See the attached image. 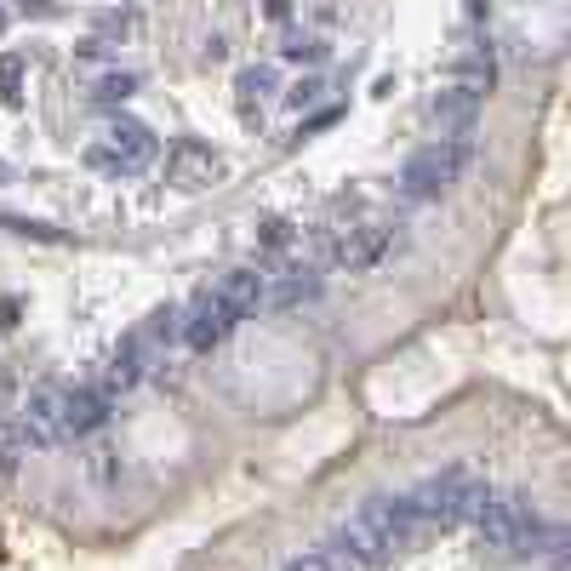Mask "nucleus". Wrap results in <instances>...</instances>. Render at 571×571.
<instances>
[{
  "mask_svg": "<svg viewBox=\"0 0 571 571\" xmlns=\"http://www.w3.org/2000/svg\"><path fill=\"white\" fill-rule=\"evenodd\" d=\"M12 235H23V240H58V229H46V223H29V217H0Z\"/></svg>",
  "mask_w": 571,
  "mask_h": 571,
  "instance_id": "obj_23",
  "label": "nucleus"
},
{
  "mask_svg": "<svg viewBox=\"0 0 571 571\" xmlns=\"http://www.w3.org/2000/svg\"><path fill=\"white\" fill-rule=\"evenodd\" d=\"M86 166H92V172H109V178H120V172H126V166H120V155L109 149V143H98V149H86Z\"/></svg>",
  "mask_w": 571,
  "mask_h": 571,
  "instance_id": "obj_22",
  "label": "nucleus"
},
{
  "mask_svg": "<svg viewBox=\"0 0 571 571\" xmlns=\"http://www.w3.org/2000/svg\"><path fill=\"white\" fill-rule=\"evenodd\" d=\"M12 429L23 434V446H58V440H69V429H63V389L58 383H40V389H29V400H23V412Z\"/></svg>",
  "mask_w": 571,
  "mask_h": 571,
  "instance_id": "obj_3",
  "label": "nucleus"
},
{
  "mask_svg": "<svg viewBox=\"0 0 571 571\" xmlns=\"http://www.w3.org/2000/svg\"><path fill=\"white\" fill-rule=\"evenodd\" d=\"M86 474H92V480H98V486H115L120 480V452L115 446H92V452H86Z\"/></svg>",
  "mask_w": 571,
  "mask_h": 571,
  "instance_id": "obj_15",
  "label": "nucleus"
},
{
  "mask_svg": "<svg viewBox=\"0 0 571 571\" xmlns=\"http://www.w3.org/2000/svg\"><path fill=\"white\" fill-rule=\"evenodd\" d=\"M286 571H326V560H320V554H309V560H292Z\"/></svg>",
  "mask_w": 571,
  "mask_h": 571,
  "instance_id": "obj_28",
  "label": "nucleus"
},
{
  "mask_svg": "<svg viewBox=\"0 0 571 571\" xmlns=\"http://www.w3.org/2000/svg\"><path fill=\"white\" fill-rule=\"evenodd\" d=\"M269 86H275V69H263V63H252V69H240V75H235V92H240V115H246V120H263V115H257V109H252V103L263 98Z\"/></svg>",
  "mask_w": 571,
  "mask_h": 571,
  "instance_id": "obj_12",
  "label": "nucleus"
},
{
  "mask_svg": "<svg viewBox=\"0 0 571 571\" xmlns=\"http://www.w3.org/2000/svg\"><path fill=\"white\" fill-rule=\"evenodd\" d=\"M389 246H394V235L383 223H360V229H343V235L332 240V263L349 269V275H366V269H377V263L389 257Z\"/></svg>",
  "mask_w": 571,
  "mask_h": 571,
  "instance_id": "obj_6",
  "label": "nucleus"
},
{
  "mask_svg": "<svg viewBox=\"0 0 571 571\" xmlns=\"http://www.w3.org/2000/svg\"><path fill=\"white\" fill-rule=\"evenodd\" d=\"M223 178V155H217L212 143H195V138H178L166 149V183L183 189V195H195V189H212Z\"/></svg>",
  "mask_w": 571,
  "mask_h": 571,
  "instance_id": "obj_5",
  "label": "nucleus"
},
{
  "mask_svg": "<svg viewBox=\"0 0 571 571\" xmlns=\"http://www.w3.org/2000/svg\"><path fill=\"white\" fill-rule=\"evenodd\" d=\"M492 80H497V69H492V58H469V63H457V92L463 98H486L492 92Z\"/></svg>",
  "mask_w": 571,
  "mask_h": 571,
  "instance_id": "obj_13",
  "label": "nucleus"
},
{
  "mask_svg": "<svg viewBox=\"0 0 571 571\" xmlns=\"http://www.w3.org/2000/svg\"><path fill=\"white\" fill-rule=\"evenodd\" d=\"M0 29H6V12H0Z\"/></svg>",
  "mask_w": 571,
  "mask_h": 571,
  "instance_id": "obj_29",
  "label": "nucleus"
},
{
  "mask_svg": "<svg viewBox=\"0 0 571 571\" xmlns=\"http://www.w3.org/2000/svg\"><path fill=\"white\" fill-rule=\"evenodd\" d=\"M109 149L120 155V166H126V172H138V166H149V160H155V132H149L143 120L115 115V126H109Z\"/></svg>",
  "mask_w": 571,
  "mask_h": 571,
  "instance_id": "obj_9",
  "label": "nucleus"
},
{
  "mask_svg": "<svg viewBox=\"0 0 571 571\" xmlns=\"http://www.w3.org/2000/svg\"><path fill=\"white\" fill-rule=\"evenodd\" d=\"M320 292V280L309 275V269H292V275L280 280L275 292H269V303H280V309H292V303H303V297H315Z\"/></svg>",
  "mask_w": 571,
  "mask_h": 571,
  "instance_id": "obj_14",
  "label": "nucleus"
},
{
  "mask_svg": "<svg viewBox=\"0 0 571 571\" xmlns=\"http://www.w3.org/2000/svg\"><path fill=\"white\" fill-rule=\"evenodd\" d=\"M355 520L372 532V543L383 554L412 549V537H417V520H412V509H406V497H366Z\"/></svg>",
  "mask_w": 571,
  "mask_h": 571,
  "instance_id": "obj_4",
  "label": "nucleus"
},
{
  "mask_svg": "<svg viewBox=\"0 0 571 571\" xmlns=\"http://www.w3.org/2000/svg\"><path fill=\"white\" fill-rule=\"evenodd\" d=\"M434 120H452V126H469V115H474V98H463V92H440V98H434V109H429Z\"/></svg>",
  "mask_w": 571,
  "mask_h": 571,
  "instance_id": "obj_16",
  "label": "nucleus"
},
{
  "mask_svg": "<svg viewBox=\"0 0 571 571\" xmlns=\"http://www.w3.org/2000/svg\"><path fill=\"white\" fill-rule=\"evenodd\" d=\"M229 332H235V315L217 303V292H200L195 303H189V315H183V332L178 337L195 349V355H212Z\"/></svg>",
  "mask_w": 571,
  "mask_h": 571,
  "instance_id": "obj_7",
  "label": "nucleus"
},
{
  "mask_svg": "<svg viewBox=\"0 0 571 571\" xmlns=\"http://www.w3.org/2000/svg\"><path fill=\"white\" fill-rule=\"evenodd\" d=\"M263 297H269V280L257 275V269H229L223 286H217V303H223L235 320L257 315V303H263Z\"/></svg>",
  "mask_w": 571,
  "mask_h": 571,
  "instance_id": "obj_8",
  "label": "nucleus"
},
{
  "mask_svg": "<svg viewBox=\"0 0 571 571\" xmlns=\"http://www.w3.org/2000/svg\"><path fill=\"white\" fill-rule=\"evenodd\" d=\"M257 235H263V246H292V223H286V217H269Z\"/></svg>",
  "mask_w": 571,
  "mask_h": 571,
  "instance_id": "obj_24",
  "label": "nucleus"
},
{
  "mask_svg": "<svg viewBox=\"0 0 571 571\" xmlns=\"http://www.w3.org/2000/svg\"><path fill=\"white\" fill-rule=\"evenodd\" d=\"M29 452V446H23V434L12 429V423H0V474H12L18 469V457Z\"/></svg>",
  "mask_w": 571,
  "mask_h": 571,
  "instance_id": "obj_18",
  "label": "nucleus"
},
{
  "mask_svg": "<svg viewBox=\"0 0 571 571\" xmlns=\"http://www.w3.org/2000/svg\"><path fill=\"white\" fill-rule=\"evenodd\" d=\"M315 92H320V80L309 75V80H297L292 92H286V103H297V109H303V103H315Z\"/></svg>",
  "mask_w": 571,
  "mask_h": 571,
  "instance_id": "obj_25",
  "label": "nucleus"
},
{
  "mask_svg": "<svg viewBox=\"0 0 571 571\" xmlns=\"http://www.w3.org/2000/svg\"><path fill=\"white\" fill-rule=\"evenodd\" d=\"M138 377H143V343H138V337H126L115 355H109V366H103V389L98 394H103V400H115V394H126Z\"/></svg>",
  "mask_w": 571,
  "mask_h": 571,
  "instance_id": "obj_11",
  "label": "nucleus"
},
{
  "mask_svg": "<svg viewBox=\"0 0 571 571\" xmlns=\"http://www.w3.org/2000/svg\"><path fill=\"white\" fill-rule=\"evenodd\" d=\"M18 315H23L18 297H0V332H12V326H18Z\"/></svg>",
  "mask_w": 571,
  "mask_h": 571,
  "instance_id": "obj_26",
  "label": "nucleus"
},
{
  "mask_svg": "<svg viewBox=\"0 0 571 571\" xmlns=\"http://www.w3.org/2000/svg\"><path fill=\"white\" fill-rule=\"evenodd\" d=\"M103 417H109V400L98 389H63V429L69 434L103 429Z\"/></svg>",
  "mask_w": 571,
  "mask_h": 571,
  "instance_id": "obj_10",
  "label": "nucleus"
},
{
  "mask_svg": "<svg viewBox=\"0 0 571 571\" xmlns=\"http://www.w3.org/2000/svg\"><path fill=\"white\" fill-rule=\"evenodd\" d=\"M18 80H23V58L0 52V92H6V103H18Z\"/></svg>",
  "mask_w": 571,
  "mask_h": 571,
  "instance_id": "obj_19",
  "label": "nucleus"
},
{
  "mask_svg": "<svg viewBox=\"0 0 571 571\" xmlns=\"http://www.w3.org/2000/svg\"><path fill=\"white\" fill-rule=\"evenodd\" d=\"M132 92H138V75H132V69H115V75L98 80V103H126Z\"/></svg>",
  "mask_w": 571,
  "mask_h": 571,
  "instance_id": "obj_17",
  "label": "nucleus"
},
{
  "mask_svg": "<svg viewBox=\"0 0 571 571\" xmlns=\"http://www.w3.org/2000/svg\"><path fill=\"white\" fill-rule=\"evenodd\" d=\"M75 52H80L86 63H103V58H109V40H80Z\"/></svg>",
  "mask_w": 571,
  "mask_h": 571,
  "instance_id": "obj_27",
  "label": "nucleus"
},
{
  "mask_svg": "<svg viewBox=\"0 0 571 571\" xmlns=\"http://www.w3.org/2000/svg\"><path fill=\"white\" fill-rule=\"evenodd\" d=\"M463 497H469V480L452 469V474L423 480V486L406 497V509H412L417 526H457V520H463Z\"/></svg>",
  "mask_w": 571,
  "mask_h": 571,
  "instance_id": "obj_2",
  "label": "nucleus"
},
{
  "mask_svg": "<svg viewBox=\"0 0 571 571\" xmlns=\"http://www.w3.org/2000/svg\"><path fill=\"white\" fill-rule=\"evenodd\" d=\"M469 155H474L469 132H457V138H440V143H429V149H417V155L406 160V172H400L406 195H412V200H434V195H446V189H452V183L463 178Z\"/></svg>",
  "mask_w": 571,
  "mask_h": 571,
  "instance_id": "obj_1",
  "label": "nucleus"
},
{
  "mask_svg": "<svg viewBox=\"0 0 571 571\" xmlns=\"http://www.w3.org/2000/svg\"><path fill=\"white\" fill-rule=\"evenodd\" d=\"M286 58H297V63H320L326 58V46L320 40H309V35H286V46H280Z\"/></svg>",
  "mask_w": 571,
  "mask_h": 571,
  "instance_id": "obj_20",
  "label": "nucleus"
},
{
  "mask_svg": "<svg viewBox=\"0 0 571 571\" xmlns=\"http://www.w3.org/2000/svg\"><path fill=\"white\" fill-rule=\"evenodd\" d=\"M178 332H183V309H155V315H149V337H166V343H172Z\"/></svg>",
  "mask_w": 571,
  "mask_h": 571,
  "instance_id": "obj_21",
  "label": "nucleus"
}]
</instances>
